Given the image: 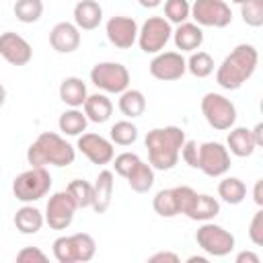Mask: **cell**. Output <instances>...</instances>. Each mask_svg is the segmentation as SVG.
<instances>
[{
  "instance_id": "19",
  "label": "cell",
  "mask_w": 263,
  "mask_h": 263,
  "mask_svg": "<svg viewBox=\"0 0 263 263\" xmlns=\"http://www.w3.org/2000/svg\"><path fill=\"white\" fill-rule=\"evenodd\" d=\"M74 25L80 31H95L103 21V8L97 0H80L74 6Z\"/></svg>"
},
{
  "instance_id": "11",
  "label": "cell",
  "mask_w": 263,
  "mask_h": 263,
  "mask_svg": "<svg viewBox=\"0 0 263 263\" xmlns=\"http://www.w3.org/2000/svg\"><path fill=\"white\" fill-rule=\"evenodd\" d=\"M78 205L74 203L72 195L64 189V191H55L45 205V224L53 230H66L72 222H74V214H76Z\"/></svg>"
},
{
  "instance_id": "29",
  "label": "cell",
  "mask_w": 263,
  "mask_h": 263,
  "mask_svg": "<svg viewBox=\"0 0 263 263\" xmlns=\"http://www.w3.org/2000/svg\"><path fill=\"white\" fill-rule=\"evenodd\" d=\"M218 197L230 205H238L247 197V185L238 177H224L218 183Z\"/></svg>"
},
{
  "instance_id": "39",
  "label": "cell",
  "mask_w": 263,
  "mask_h": 263,
  "mask_svg": "<svg viewBox=\"0 0 263 263\" xmlns=\"http://www.w3.org/2000/svg\"><path fill=\"white\" fill-rule=\"evenodd\" d=\"M249 238L255 247H263V210H257L249 224Z\"/></svg>"
},
{
  "instance_id": "13",
  "label": "cell",
  "mask_w": 263,
  "mask_h": 263,
  "mask_svg": "<svg viewBox=\"0 0 263 263\" xmlns=\"http://www.w3.org/2000/svg\"><path fill=\"white\" fill-rule=\"evenodd\" d=\"M148 70L152 78L162 82L179 80L187 72V62L179 51H158L148 64Z\"/></svg>"
},
{
  "instance_id": "26",
  "label": "cell",
  "mask_w": 263,
  "mask_h": 263,
  "mask_svg": "<svg viewBox=\"0 0 263 263\" xmlns=\"http://www.w3.org/2000/svg\"><path fill=\"white\" fill-rule=\"evenodd\" d=\"M125 181L132 187V191H136V193H148L152 189V185H154V168H152V164L140 160L132 168V173L125 177Z\"/></svg>"
},
{
  "instance_id": "18",
  "label": "cell",
  "mask_w": 263,
  "mask_h": 263,
  "mask_svg": "<svg viewBox=\"0 0 263 263\" xmlns=\"http://www.w3.org/2000/svg\"><path fill=\"white\" fill-rule=\"evenodd\" d=\"M113 189H115V177L109 168L101 171L92 183V203L90 208L97 212V214H105L111 205V199H113Z\"/></svg>"
},
{
  "instance_id": "17",
  "label": "cell",
  "mask_w": 263,
  "mask_h": 263,
  "mask_svg": "<svg viewBox=\"0 0 263 263\" xmlns=\"http://www.w3.org/2000/svg\"><path fill=\"white\" fill-rule=\"evenodd\" d=\"M49 45L58 53H74L80 47V29L74 23H55L49 31Z\"/></svg>"
},
{
  "instance_id": "33",
  "label": "cell",
  "mask_w": 263,
  "mask_h": 263,
  "mask_svg": "<svg viewBox=\"0 0 263 263\" xmlns=\"http://www.w3.org/2000/svg\"><path fill=\"white\" fill-rule=\"evenodd\" d=\"M109 138L117 146H132L138 140V127H136V123H132L127 119L115 121L109 129Z\"/></svg>"
},
{
  "instance_id": "30",
  "label": "cell",
  "mask_w": 263,
  "mask_h": 263,
  "mask_svg": "<svg viewBox=\"0 0 263 263\" xmlns=\"http://www.w3.org/2000/svg\"><path fill=\"white\" fill-rule=\"evenodd\" d=\"M152 208L158 216L162 218H175L179 216V201H177V191L175 187L171 189H160L154 199H152Z\"/></svg>"
},
{
  "instance_id": "6",
  "label": "cell",
  "mask_w": 263,
  "mask_h": 263,
  "mask_svg": "<svg viewBox=\"0 0 263 263\" xmlns=\"http://www.w3.org/2000/svg\"><path fill=\"white\" fill-rule=\"evenodd\" d=\"M195 242L197 247L208 253L210 257H226L234 251V234L230 230H226L224 226L220 224H214V222H203L197 232H195Z\"/></svg>"
},
{
  "instance_id": "8",
  "label": "cell",
  "mask_w": 263,
  "mask_h": 263,
  "mask_svg": "<svg viewBox=\"0 0 263 263\" xmlns=\"http://www.w3.org/2000/svg\"><path fill=\"white\" fill-rule=\"evenodd\" d=\"M201 113L210 127L218 132H226L236 121V107L230 99L220 92H205L201 99Z\"/></svg>"
},
{
  "instance_id": "15",
  "label": "cell",
  "mask_w": 263,
  "mask_h": 263,
  "mask_svg": "<svg viewBox=\"0 0 263 263\" xmlns=\"http://www.w3.org/2000/svg\"><path fill=\"white\" fill-rule=\"evenodd\" d=\"M0 58L6 60L10 66H25L33 58V47L23 35L6 31L0 33Z\"/></svg>"
},
{
  "instance_id": "40",
  "label": "cell",
  "mask_w": 263,
  "mask_h": 263,
  "mask_svg": "<svg viewBox=\"0 0 263 263\" xmlns=\"http://www.w3.org/2000/svg\"><path fill=\"white\" fill-rule=\"evenodd\" d=\"M47 255L39 249V247H23L16 253V261L18 263H47Z\"/></svg>"
},
{
  "instance_id": "32",
  "label": "cell",
  "mask_w": 263,
  "mask_h": 263,
  "mask_svg": "<svg viewBox=\"0 0 263 263\" xmlns=\"http://www.w3.org/2000/svg\"><path fill=\"white\" fill-rule=\"evenodd\" d=\"M187 62V72L195 78H208L214 72V58L208 51H191Z\"/></svg>"
},
{
  "instance_id": "16",
  "label": "cell",
  "mask_w": 263,
  "mask_h": 263,
  "mask_svg": "<svg viewBox=\"0 0 263 263\" xmlns=\"http://www.w3.org/2000/svg\"><path fill=\"white\" fill-rule=\"evenodd\" d=\"M138 23L132 16H111L105 25V33L111 45H115L117 49H129L136 41H138Z\"/></svg>"
},
{
  "instance_id": "5",
  "label": "cell",
  "mask_w": 263,
  "mask_h": 263,
  "mask_svg": "<svg viewBox=\"0 0 263 263\" xmlns=\"http://www.w3.org/2000/svg\"><path fill=\"white\" fill-rule=\"evenodd\" d=\"M51 189V175L45 166H31L14 177L12 193L23 203H33L45 197Z\"/></svg>"
},
{
  "instance_id": "4",
  "label": "cell",
  "mask_w": 263,
  "mask_h": 263,
  "mask_svg": "<svg viewBox=\"0 0 263 263\" xmlns=\"http://www.w3.org/2000/svg\"><path fill=\"white\" fill-rule=\"evenodd\" d=\"M51 247L58 263H86L97 253V242L88 232L58 236Z\"/></svg>"
},
{
  "instance_id": "48",
  "label": "cell",
  "mask_w": 263,
  "mask_h": 263,
  "mask_svg": "<svg viewBox=\"0 0 263 263\" xmlns=\"http://www.w3.org/2000/svg\"><path fill=\"white\" fill-rule=\"evenodd\" d=\"M4 101H6V88H4V84L0 82V107L4 105Z\"/></svg>"
},
{
  "instance_id": "2",
  "label": "cell",
  "mask_w": 263,
  "mask_h": 263,
  "mask_svg": "<svg viewBox=\"0 0 263 263\" xmlns=\"http://www.w3.org/2000/svg\"><path fill=\"white\" fill-rule=\"evenodd\" d=\"M259 64V51L251 43L236 45L218 66L216 70V82L224 90H238L257 70Z\"/></svg>"
},
{
  "instance_id": "1",
  "label": "cell",
  "mask_w": 263,
  "mask_h": 263,
  "mask_svg": "<svg viewBox=\"0 0 263 263\" xmlns=\"http://www.w3.org/2000/svg\"><path fill=\"white\" fill-rule=\"evenodd\" d=\"M185 129L179 125L154 127L146 134L144 144L148 150V162L154 171H171L179 162L181 146L185 142Z\"/></svg>"
},
{
  "instance_id": "45",
  "label": "cell",
  "mask_w": 263,
  "mask_h": 263,
  "mask_svg": "<svg viewBox=\"0 0 263 263\" xmlns=\"http://www.w3.org/2000/svg\"><path fill=\"white\" fill-rule=\"evenodd\" d=\"M251 134H253L255 146H257V148H259V146H263V123H257V125L251 129Z\"/></svg>"
},
{
  "instance_id": "41",
  "label": "cell",
  "mask_w": 263,
  "mask_h": 263,
  "mask_svg": "<svg viewBox=\"0 0 263 263\" xmlns=\"http://www.w3.org/2000/svg\"><path fill=\"white\" fill-rule=\"evenodd\" d=\"M175 191H177V201H179V214H185L197 191L187 187V185H179V187H175Z\"/></svg>"
},
{
  "instance_id": "7",
  "label": "cell",
  "mask_w": 263,
  "mask_h": 263,
  "mask_svg": "<svg viewBox=\"0 0 263 263\" xmlns=\"http://www.w3.org/2000/svg\"><path fill=\"white\" fill-rule=\"evenodd\" d=\"M129 70L119 62H99L90 70V82L103 92L119 95L129 88Z\"/></svg>"
},
{
  "instance_id": "22",
  "label": "cell",
  "mask_w": 263,
  "mask_h": 263,
  "mask_svg": "<svg viewBox=\"0 0 263 263\" xmlns=\"http://www.w3.org/2000/svg\"><path fill=\"white\" fill-rule=\"evenodd\" d=\"M226 148L230 154L238 156V158H247L255 152V140L249 127H230L228 138H226Z\"/></svg>"
},
{
  "instance_id": "10",
  "label": "cell",
  "mask_w": 263,
  "mask_h": 263,
  "mask_svg": "<svg viewBox=\"0 0 263 263\" xmlns=\"http://www.w3.org/2000/svg\"><path fill=\"white\" fill-rule=\"evenodd\" d=\"M191 18L199 27L224 29L232 23V10L224 0H195L191 4Z\"/></svg>"
},
{
  "instance_id": "21",
  "label": "cell",
  "mask_w": 263,
  "mask_h": 263,
  "mask_svg": "<svg viewBox=\"0 0 263 263\" xmlns=\"http://www.w3.org/2000/svg\"><path fill=\"white\" fill-rule=\"evenodd\" d=\"M82 111H84L88 121L105 123V121H109V117L113 113V103L105 92H95V95L86 97V101L82 105Z\"/></svg>"
},
{
  "instance_id": "46",
  "label": "cell",
  "mask_w": 263,
  "mask_h": 263,
  "mask_svg": "<svg viewBox=\"0 0 263 263\" xmlns=\"http://www.w3.org/2000/svg\"><path fill=\"white\" fill-rule=\"evenodd\" d=\"M138 4H140L142 8H156V6L162 4V0H138Z\"/></svg>"
},
{
  "instance_id": "49",
  "label": "cell",
  "mask_w": 263,
  "mask_h": 263,
  "mask_svg": "<svg viewBox=\"0 0 263 263\" xmlns=\"http://www.w3.org/2000/svg\"><path fill=\"white\" fill-rule=\"evenodd\" d=\"M234 4H242V2H247V0H232Z\"/></svg>"
},
{
  "instance_id": "20",
  "label": "cell",
  "mask_w": 263,
  "mask_h": 263,
  "mask_svg": "<svg viewBox=\"0 0 263 263\" xmlns=\"http://www.w3.org/2000/svg\"><path fill=\"white\" fill-rule=\"evenodd\" d=\"M171 37H173L177 49L189 51V53L191 51H197L201 47V43H203V31H201V27L195 25V23H189V21L177 25V29L173 31Z\"/></svg>"
},
{
  "instance_id": "37",
  "label": "cell",
  "mask_w": 263,
  "mask_h": 263,
  "mask_svg": "<svg viewBox=\"0 0 263 263\" xmlns=\"http://www.w3.org/2000/svg\"><path fill=\"white\" fill-rule=\"evenodd\" d=\"M142 158L136 154V152H121V154H117V156H113V168H115V173L119 175V177H127L129 173H132V168L140 162Z\"/></svg>"
},
{
  "instance_id": "47",
  "label": "cell",
  "mask_w": 263,
  "mask_h": 263,
  "mask_svg": "<svg viewBox=\"0 0 263 263\" xmlns=\"http://www.w3.org/2000/svg\"><path fill=\"white\" fill-rule=\"evenodd\" d=\"M187 263H208V257H197V255H193V257L187 259Z\"/></svg>"
},
{
  "instance_id": "25",
  "label": "cell",
  "mask_w": 263,
  "mask_h": 263,
  "mask_svg": "<svg viewBox=\"0 0 263 263\" xmlns=\"http://www.w3.org/2000/svg\"><path fill=\"white\" fill-rule=\"evenodd\" d=\"M60 101L66 103L68 107H82L88 92H86V84L82 82V78L78 76H68L60 82Z\"/></svg>"
},
{
  "instance_id": "43",
  "label": "cell",
  "mask_w": 263,
  "mask_h": 263,
  "mask_svg": "<svg viewBox=\"0 0 263 263\" xmlns=\"http://www.w3.org/2000/svg\"><path fill=\"white\" fill-rule=\"evenodd\" d=\"M236 263H261V259H259V255L257 253H253V251H240L238 255H236V259H234Z\"/></svg>"
},
{
  "instance_id": "3",
  "label": "cell",
  "mask_w": 263,
  "mask_h": 263,
  "mask_svg": "<svg viewBox=\"0 0 263 263\" xmlns=\"http://www.w3.org/2000/svg\"><path fill=\"white\" fill-rule=\"evenodd\" d=\"M76 158V148L55 132H43L27 148V162L31 166H68Z\"/></svg>"
},
{
  "instance_id": "9",
  "label": "cell",
  "mask_w": 263,
  "mask_h": 263,
  "mask_svg": "<svg viewBox=\"0 0 263 263\" xmlns=\"http://www.w3.org/2000/svg\"><path fill=\"white\" fill-rule=\"evenodd\" d=\"M173 35V25L164 16H150L138 29V45L144 53H158Z\"/></svg>"
},
{
  "instance_id": "44",
  "label": "cell",
  "mask_w": 263,
  "mask_h": 263,
  "mask_svg": "<svg viewBox=\"0 0 263 263\" xmlns=\"http://www.w3.org/2000/svg\"><path fill=\"white\" fill-rule=\"evenodd\" d=\"M253 199L255 203L261 208L263 205V179H257L255 181V187H253Z\"/></svg>"
},
{
  "instance_id": "23",
  "label": "cell",
  "mask_w": 263,
  "mask_h": 263,
  "mask_svg": "<svg viewBox=\"0 0 263 263\" xmlns=\"http://www.w3.org/2000/svg\"><path fill=\"white\" fill-rule=\"evenodd\" d=\"M218 214H220V201L208 193H195L189 210L185 212L189 220H197V222H208Z\"/></svg>"
},
{
  "instance_id": "24",
  "label": "cell",
  "mask_w": 263,
  "mask_h": 263,
  "mask_svg": "<svg viewBox=\"0 0 263 263\" xmlns=\"http://www.w3.org/2000/svg\"><path fill=\"white\" fill-rule=\"evenodd\" d=\"M12 222H14L16 230H18L21 234H37V232L43 228L45 218H43L41 210H37V208L31 205V203H25L23 208L16 210Z\"/></svg>"
},
{
  "instance_id": "35",
  "label": "cell",
  "mask_w": 263,
  "mask_h": 263,
  "mask_svg": "<svg viewBox=\"0 0 263 263\" xmlns=\"http://www.w3.org/2000/svg\"><path fill=\"white\" fill-rule=\"evenodd\" d=\"M191 16L189 0H164V18L171 25H181Z\"/></svg>"
},
{
  "instance_id": "42",
  "label": "cell",
  "mask_w": 263,
  "mask_h": 263,
  "mask_svg": "<svg viewBox=\"0 0 263 263\" xmlns=\"http://www.w3.org/2000/svg\"><path fill=\"white\" fill-rule=\"evenodd\" d=\"M179 255L177 253H171V251H160V253H154L148 257V263H179Z\"/></svg>"
},
{
  "instance_id": "12",
  "label": "cell",
  "mask_w": 263,
  "mask_h": 263,
  "mask_svg": "<svg viewBox=\"0 0 263 263\" xmlns=\"http://www.w3.org/2000/svg\"><path fill=\"white\" fill-rule=\"evenodd\" d=\"M197 168L208 177H224L230 171V152L220 142L199 144V164Z\"/></svg>"
},
{
  "instance_id": "28",
  "label": "cell",
  "mask_w": 263,
  "mask_h": 263,
  "mask_svg": "<svg viewBox=\"0 0 263 263\" xmlns=\"http://www.w3.org/2000/svg\"><path fill=\"white\" fill-rule=\"evenodd\" d=\"M86 125H88V119H86L84 111H80L78 107H70L58 119V127L66 136H80L86 132Z\"/></svg>"
},
{
  "instance_id": "31",
  "label": "cell",
  "mask_w": 263,
  "mask_h": 263,
  "mask_svg": "<svg viewBox=\"0 0 263 263\" xmlns=\"http://www.w3.org/2000/svg\"><path fill=\"white\" fill-rule=\"evenodd\" d=\"M12 12L16 16V21L31 25L37 23L43 14V0H16L12 6Z\"/></svg>"
},
{
  "instance_id": "36",
  "label": "cell",
  "mask_w": 263,
  "mask_h": 263,
  "mask_svg": "<svg viewBox=\"0 0 263 263\" xmlns=\"http://www.w3.org/2000/svg\"><path fill=\"white\" fill-rule=\"evenodd\" d=\"M240 16L242 23L257 29L263 25V0H247L240 4Z\"/></svg>"
},
{
  "instance_id": "38",
  "label": "cell",
  "mask_w": 263,
  "mask_h": 263,
  "mask_svg": "<svg viewBox=\"0 0 263 263\" xmlns=\"http://www.w3.org/2000/svg\"><path fill=\"white\" fill-rule=\"evenodd\" d=\"M185 164H189L191 168H197L199 164V144L195 140H185L183 146H181V154H179Z\"/></svg>"
},
{
  "instance_id": "27",
  "label": "cell",
  "mask_w": 263,
  "mask_h": 263,
  "mask_svg": "<svg viewBox=\"0 0 263 263\" xmlns=\"http://www.w3.org/2000/svg\"><path fill=\"white\" fill-rule=\"evenodd\" d=\"M119 111L134 119V117H140L144 111H146V97L142 90L138 88H125L123 92H119V103H117Z\"/></svg>"
},
{
  "instance_id": "34",
  "label": "cell",
  "mask_w": 263,
  "mask_h": 263,
  "mask_svg": "<svg viewBox=\"0 0 263 263\" xmlns=\"http://www.w3.org/2000/svg\"><path fill=\"white\" fill-rule=\"evenodd\" d=\"M66 191L72 195V199L78 205V210L90 208V203H92V183H88L84 179H74V181L68 183Z\"/></svg>"
},
{
  "instance_id": "14",
  "label": "cell",
  "mask_w": 263,
  "mask_h": 263,
  "mask_svg": "<svg viewBox=\"0 0 263 263\" xmlns=\"http://www.w3.org/2000/svg\"><path fill=\"white\" fill-rule=\"evenodd\" d=\"M76 148L92 162V164H109L115 156V148H113V142L99 136V134H92V132H84L78 136V142H76Z\"/></svg>"
}]
</instances>
